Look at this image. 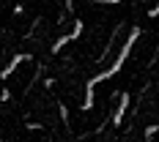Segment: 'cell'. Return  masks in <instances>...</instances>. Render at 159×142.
<instances>
[{
	"mask_svg": "<svg viewBox=\"0 0 159 142\" xmlns=\"http://www.w3.org/2000/svg\"><path fill=\"white\" fill-rule=\"evenodd\" d=\"M137 38H140V28H132V33H129V38H126V44H124L121 55H118V60H115V66H110L107 71H102L99 77H93L91 82H88V90H85V101H82V110H91V107H93V88H96V82H102V79H110V77H115V74L121 71V66H124L126 55L132 52V44H134Z\"/></svg>",
	"mask_w": 159,
	"mask_h": 142,
	"instance_id": "obj_1",
	"label": "cell"
},
{
	"mask_svg": "<svg viewBox=\"0 0 159 142\" xmlns=\"http://www.w3.org/2000/svg\"><path fill=\"white\" fill-rule=\"evenodd\" d=\"M80 33H82V22H74V30L69 33V36H66V38H61V41H58V44H55V52H61V49L66 47V44H69V41H74V38H80Z\"/></svg>",
	"mask_w": 159,
	"mask_h": 142,
	"instance_id": "obj_2",
	"label": "cell"
},
{
	"mask_svg": "<svg viewBox=\"0 0 159 142\" xmlns=\"http://www.w3.org/2000/svg\"><path fill=\"white\" fill-rule=\"evenodd\" d=\"M129 107V96L124 93L121 96V104H118V110H115V115H112V126H121V120H124V112H126Z\"/></svg>",
	"mask_w": 159,
	"mask_h": 142,
	"instance_id": "obj_3",
	"label": "cell"
},
{
	"mask_svg": "<svg viewBox=\"0 0 159 142\" xmlns=\"http://www.w3.org/2000/svg\"><path fill=\"white\" fill-rule=\"evenodd\" d=\"M28 58H30V55H16L14 60H11V63L6 66V68H3V74H0V79H8V77H11V71H14L16 66L22 63V60H28Z\"/></svg>",
	"mask_w": 159,
	"mask_h": 142,
	"instance_id": "obj_4",
	"label": "cell"
},
{
	"mask_svg": "<svg viewBox=\"0 0 159 142\" xmlns=\"http://www.w3.org/2000/svg\"><path fill=\"white\" fill-rule=\"evenodd\" d=\"M148 16H159V6H154V8L148 11Z\"/></svg>",
	"mask_w": 159,
	"mask_h": 142,
	"instance_id": "obj_5",
	"label": "cell"
},
{
	"mask_svg": "<svg viewBox=\"0 0 159 142\" xmlns=\"http://www.w3.org/2000/svg\"><path fill=\"white\" fill-rule=\"evenodd\" d=\"M66 11H74V6H71V0H66Z\"/></svg>",
	"mask_w": 159,
	"mask_h": 142,
	"instance_id": "obj_6",
	"label": "cell"
}]
</instances>
